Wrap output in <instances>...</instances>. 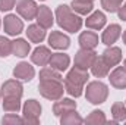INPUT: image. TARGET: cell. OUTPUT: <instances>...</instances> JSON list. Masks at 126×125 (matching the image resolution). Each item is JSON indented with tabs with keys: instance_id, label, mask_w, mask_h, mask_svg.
I'll list each match as a JSON object with an SVG mask.
<instances>
[{
	"instance_id": "obj_1",
	"label": "cell",
	"mask_w": 126,
	"mask_h": 125,
	"mask_svg": "<svg viewBox=\"0 0 126 125\" xmlns=\"http://www.w3.org/2000/svg\"><path fill=\"white\" fill-rule=\"evenodd\" d=\"M56 19H57V24L67 32H76L82 27V18L73 13L72 7L66 4H60L56 9Z\"/></svg>"
},
{
	"instance_id": "obj_2",
	"label": "cell",
	"mask_w": 126,
	"mask_h": 125,
	"mask_svg": "<svg viewBox=\"0 0 126 125\" xmlns=\"http://www.w3.org/2000/svg\"><path fill=\"white\" fill-rule=\"evenodd\" d=\"M38 90H40V94L43 97H46L48 100H59L63 97V93H64L62 81H56V80L40 81Z\"/></svg>"
},
{
	"instance_id": "obj_3",
	"label": "cell",
	"mask_w": 126,
	"mask_h": 125,
	"mask_svg": "<svg viewBox=\"0 0 126 125\" xmlns=\"http://www.w3.org/2000/svg\"><path fill=\"white\" fill-rule=\"evenodd\" d=\"M85 96H87V100L93 104H101L106 102L107 96H109V88L104 83L101 81H93L87 85V90H85Z\"/></svg>"
},
{
	"instance_id": "obj_4",
	"label": "cell",
	"mask_w": 126,
	"mask_h": 125,
	"mask_svg": "<svg viewBox=\"0 0 126 125\" xmlns=\"http://www.w3.org/2000/svg\"><path fill=\"white\" fill-rule=\"evenodd\" d=\"M22 112H24V124L37 125L38 119H40V115H41V104L37 100L31 99V100L25 102Z\"/></svg>"
},
{
	"instance_id": "obj_5",
	"label": "cell",
	"mask_w": 126,
	"mask_h": 125,
	"mask_svg": "<svg viewBox=\"0 0 126 125\" xmlns=\"http://www.w3.org/2000/svg\"><path fill=\"white\" fill-rule=\"evenodd\" d=\"M88 78H90V75H88V71L87 69L73 66L67 72L64 83H69V84H73V85H78V87H84V84L88 81Z\"/></svg>"
},
{
	"instance_id": "obj_6",
	"label": "cell",
	"mask_w": 126,
	"mask_h": 125,
	"mask_svg": "<svg viewBox=\"0 0 126 125\" xmlns=\"http://www.w3.org/2000/svg\"><path fill=\"white\" fill-rule=\"evenodd\" d=\"M16 12L24 18V19H28L31 21L37 16V12H38V6L34 0H19L16 3Z\"/></svg>"
},
{
	"instance_id": "obj_7",
	"label": "cell",
	"mask_w": 126,
	"mask_h": 125,
	"mask_svg": "<svg viewBox=\"0 0 126 125\" xmlns=\"http://www.w3.org/2000/svg\"><path fill=\"white\" fill-rule=\"evenodd\" d=\"M95 58H97V53L94 52V49H81L75 55V66L88 69V68H91Z\"/></svg>"
},
{
	"instance_id": "obj_8",
	"label": "cell",
	"mask_w": 126,
	"mask_h": 125,
	"mask_svg": "<svg viewBox=\"0 0 126 125\" xmlns=\"http://www.w3.org/2000/svg\"><path fill=\"white\" fill-rule=\"evenodd\" d=\"M0 93H1V97H22L24 88L18 80H9L3 83Z\"/></svg>"
},
{
	"instance_id": "obj_9",
	"label": "cell",
	"mask_w": 126,
	"mask_h": 125,
	"mask_svg": "<svg viewBox=\"0 0 126 125\" xmlns=\"http://www.w3.org/2000/svg\"><path fill=\"white\" fill-rule=\"evenodd\" d=\"M3 27H4L6 34H9V35H18L24 30V22L16 15H7V16H4Z\"/></svg>"
},
{
	"instance_id": "obj_10",
	"label": "cell",
	"mask_w": 126,
	"mask_h": 125,
	"mask_svg": "<svg viewBox=\"0 0 126 125\" xmlns=\"http://www.w3.org/2000/svg\"><path fill=\"white\" fill-rule=\"evenodd\" d=\"M48 44L53 47V49H57V50H66L69 46H70V40L66 34H63L60 31H53L48 37Z\"/></svg>"
},
{
	"instance_id": "obj_11",
	"label": "cell",
	"mask_w": 126,
	"mask_h": 125,
	"mask_svg": "<svg viewBox=\"0 0 126 125\" xmlns=\"http://www.w3.org/2000/svg\"><path fill=\"white\" fill-rule=\"evenodd\" d=\"M35 75V71L28 62H21L18 63L13 69V77L15 78H19L22 81H31Z\"/></svg>"
},
{
	"instance_id": "obj_12",
	"label": "cell",
	"mask_w": 126,
	"mask_h": 125,
	"mask_svg": "<svg viewBox=\"0 0 126 125\" xmlns=\"http://www.w3.org/2000/svg\"><path fill=\"white\" fill-rule=\"evenodd\" d=\"M35 18H37L38 24H40L44 30L51 28V25H53V22H54V19H53V13H51V10L48 9V6H40Z\"/></svg>"
},
{
	"instance_id": "obj_13",
	"label": "cell",
	"mask_w": 126,
	"mask_h": 125,
	"mask_svg": "<svg viewBox=\"0 0 126 125\" xmlns=\"http://www.w3.org/2000/svg\"><path fill=\"white\" fill-rule=\"evenodd\" d=\"M50 58H51V52L44 46H38L31 55V61L38 66H46L50 61Z\"/></svg>"
},
{
	"instance_id": "obj_14",
	"label": "cell",
	"mask_w": 126,
	"mask_h": 125,
	"mask_svg": "<svg viewBox=\"0 0 126 125\" xmlns=\"http://www.w3.org/2000/svg\"><path fill=\"white\" fill-rule=\"evenodd\" d=\"M109 80H110V84L114 88H126V68L125 66L116 68L110 74Z\"/></svg>"
},
{
	"instance_id": "obj_15",
	"label": "cell",
	"mask_w": 126,
	"mask_h": 125,
	"mask_svg": "<svg viewBox=\"0 0 126 125\" xmlns=\"http://www.w3.org/2000/svg\"><path fill=\"white\" fill-rule=\"evenodd\" d=\"M70 63V59L67 55H63V53H51V58L48 61V65L51 68H54L56 71L62 72V71H66L67 66Z\"/></svg>"
},
{
	"instance_id": "obj_16",
	"label": "cell",
	"mask_w": 126,
	"mask_h": 125,
	"mask_svg": "<svg viewBox=\"0 0 126 125\" xmlns=\"http://www.w3.org/2000/svg\"><path fill=\"white\" fill-rule=\"evenodd\" d=\"M103 59H104V62L107 63L110 68L111 66H116L117 63L122 61V50L119 49V47H109V49H106L104 52H103V56H101Z\"/></svg>"
},
{
	"instance_id": "obj_17",
	"label": "cell",
	"mask_w": 126,
	"mask_h": 125,
	"mask_svg": "<svg viewBox=\"0 0 126 125\" xmlns=\"http://www.w3.org/2000/svg\"><path fill=\"white\" fill-rule=\"evenodd\" d=\"M120 27L117 25V24H111V25H109L107 28H106V31L103 32V37H101V40H103V43L106 44V46H111V44H114L116 43V40L120 37Z\"/></svg>"
},
{
	"instance_id": "obj_18",
	"label": "cell",
	"mask_w": 126,
	"mask_h": 125,
	"mask_svg": "<svg viewBox=\"0 0 126 125\" xmlns=\"http://www.w3.org/2000/svg\"><path fill=\"white\" fill-rule=\"evenodd\" d=\"M73 109H76V102H73L72 99H59V102H56L53 106V112L56 116H62Z\"/></svg>"
},
{
	"instance_id": "obj_19",
	"label": "cell",
	"mask_w": 126,
	"mask_h": 125,
	"mask_svg": "<svg viewBox=\"0 0 126 125\" xmlns=\"http://www.w3.org/2000/svg\"><path fill=\"white\" fill-rule=\"evenodd\" d=\"M85 25L91 30H101L104 25H106V15L100 10H97L94 13H91L87 21H85Z\"/></svg>"
},
{
	"instance_id": "obj_20",
	"label": "cell",
	"mask_w": 126,
	"mask_h": 125,
	"mask_svg": "<svg viewBox=\"0 0 126 125\" xmlns=\"http://www.w3.org/2000/svg\"><path fill=\"white\" fill-rule=\"evenodd\" d=\"M31 50V46L28 41H25L24 38H16L15 41H12V53L18 58H25L28 56Z\"/></svg>"
},
{
	"instance_id": "obj_21",
	"label": "cell",
	"mask_w": 126,
	"mask_h": 125,
	"mask_svg": "<svg viewBox=\"0 0 126 125\" xmlns=\"http://www.w3.org/2000/svg\"><path fill=\"white\" fill-rule=\"evenodd\" d=\"M81 49H94L98 44V35L93 31H84L79 35Z\"/></svg>"
},
{
	"instance_id": "obj_22",
	"label": "cell",
	"mask_w": 126,
	"mask_h": 125,
	"mask_svg": "<svg viewBox=\"0 0 126 125\" xmlns=\"http://www.w3.org/2000/svg\"><path fill=\"white\" fill-rule=\"evenodd\" d=\"M27 35L32 43H41L46 38V30L40 24H32L27 30Z\"/></svg>"
},
{
	"instance_id": "obj_23",
	"label": "cell",
	"mask_w": 126,
	"mask_h": 125,
	"mask_svg": "<svg viewBox=\"0 0 126 125\" xmlns=\"http://www.w3.org/2000/svg\"><path fill=\"white\" fill-rule=\"evenodd\" d=\"M109 71H110V66L104 62L103 58H95V61L91 65V72H93L94 77L103 78V77H106L109 74Z\"/></svg>"
},
{
	"instance_id": "obj_24",
	"label": "cell",
	"mask_w": 126,
	"mask_h": 125,
	"mask_svg": "<svg viewBox=\"0 0 126 125\" xmlns=\"http://www.w3.org/2000/svg\"><path fill=\"white\" fill-rule=\"evenodd\" d=\"M93 1L88 0H73L72 1V10H75L78 15H88L93 10Z\"/></svg>"
},
{
	"instance_id": "obj_25",
	"label": "cell",
	"mask_w": 126,
	"mask_h": 125,
	"mask_svg": "<svg viewBox=\"0 0 126 125\" xmlns=\"http://www.w3.org/2000/svg\"><path fill=\"white\" fill-rule=\"evenodd\" d=\"M84 119L79 116V113H76V109L69 110L67 113H64L60 116V124L62 125H73V124H82Z\"/></svg>"
},
{
	"instance_id": "obj_26",
	"label": "cell",
	"mask_w": 126,
	"mask_h": 125,
	"mask_svg": "<svg viewBox=\"0 0 126 125\" xmlns=\"http://www.w3.org/2000/svg\"><path fill=\"white\" fill-rule=\"evenodd\" d=\"M3 109L6 112H19L21 97H3Z\"/></svg>"
},
{
	"instance_id": "obj_27",
	"label": "cell",
	"mask_w": 126,
	"mask_h": 125,
	"mask_svg": "<svg viewBox=\"0 0 126 125\" xmlns=\"http://www.w3.org/2000/svg\"><path fill=\"white\" fill-rule=\"evenodd\" d=\"M111 115L114 118V122L126 121V106L123 103H114L111 106Z\"/></svg>"
},
{
	"instance_id": "obj_28",
	"label": "cell",
	"mask_w": 126,
	"mask_h": 125,
	"mask_svg": "<svg viewBox=\"0 0 126 125\" xmlns=\"http://www.w3.org/2000/svg\"><path fill=\"white\" fill-rule=\"evenodd\" d=\"M85 122L87 124H91V125H98V124H106L107 119H106V115H104L103 110H93L87 116Z\"/></svg>"
},
{
	"instance_id": "obj_29",
	"label": "cell",
	"mask_w": 126,
	"mask_h": 125,
	"mask_svg": "<svg viewBox=\"0 0 126 125\" xmlns=\"http://www.w3.org/2000/svg\"><path fill=\"white\" fill-rule=\"evenodd\" d=\"M46 80H56V81H62V75L59 74V71H56L54 68H44L40 72V81H46Z\"/></svg>"
},
{
	"instance_id": "obj_30",
	"label": "cell",
	"mask_w": 126,
	"mask_h": 125,
	"mask_svg": "<svg viewBox=\"0 0 126 125\" xmlns=\"http://www.w3.org/2000/svg\"><path fill=\"white\" fill-rule=\"evenodd\" d=\"M12 53V41L0 35V58H6Z\"/></svg>"
},
{
	"instance_id": "obj_31",
	"label": "cell",
	"mask_w": 126,
	"mask_h": 125,
	"mask_svg": "<svg viewBox=\"0 0 126 125\" xmlns=\"http://www.w3.org/2000/svg\"><path fill=\"white\" fill-rule=\"evenodd\" d=\"M101 6L110 12V13H114L119 10V7L122 6V0H101Z\"/></svg>"
},
{
	"instance_id": "obj_32",
	"label": "cell",
	"mask_w": 126,
	"mask_h": 125,
	"mask_svg": "<svg viewBox=\"0 0 126 125\" xmlns=\"http://www.w3.org/2000/svg\"><path fill=\"white\" fill-rule=\"evenodd\" d=\"M1 122H3V124H24V118H19V116L10 113V115L3 116Z\"/></svg>"
},
{
	"instance_id": "obj_33",
	"label": "cell",
	"mask_w": 126,
	"mask_h": 125,
	"mask_svg": "<svg viewBox=\"0 0 126 125\" xmlns=\"http://www.w3.org/2000/svg\"><path fill=\"white\" fill-rule=\"evenodd\" d=\"M15 3H16V0H0V10L7 12L15 7Z\"/></svg>"
},
{
	"instance_id": "obj_34",
	"label": "cell",
	"mask_w": 126,
	"mask_h": 125,
	"mask_svg": "<svg viewBox=\"0 0 126 125\" xmlns=\"http://www.w3.org/2000/svg\"><path fill=\"white\" fill-rule=\"evenodd\" d=\"M117 12H119V18H120L122 21H126V1L120 6V7H119V10H117Z\"/></svg>"
},
{
	"instance_id": "obj_35",
	"label": "cell",
	"mask_w": 126,
	"mask_h": 125,
	"mask_svg": "<svg viewBox=\"0 0 126 125\" xmlns=\"http://www.w3.org/2000/svg\"><path fill=\"white\" fill-rule=\"evenodd\" d=\"M123 41H125V44H126V31L123 32Z\"/></svg>"
},
{
	"instance_id": "obj_36",
	"label": "cell",
	"mask_w": 126,
	"mask_h": 125,
	"mask_svg": "<svg viewBox=\"0 0 126 125\" xmlns=\"http://www.w3.org/2000/svg\"><path fill=\"white\" fill-rule=\"evenodd\" d=\"M125 68H126V61H125Z\"/></svg>"
},
{
	"instance_id": "obj_37",
	"label": "cell",
	"mask_w": 126,
	"mask_h": 125,
	"mask_svg": "<svg viewBox=\"0 0 126 125\" xmlns=\"http://www.w3.org/2000/svg\"><path fill=\"white\" fill-rule=\"evenodd\" d=\"M88 1H94V0H88Z\"/></svg>"
},
{
	"instance_id": "obj_38",
	"label": "cell",
	"mask_w": 126,
	"mask_h": 125,
	"mask_svg": "<svg viewBox=\"0 0 126 125\" xmlns=\"http://www.w3.org/2000/svg\"><path fill=\"white\" fill-rule=\"evenodd\" d=\"M0 97H1V93H0Z\"/></svg>"
},
{
	"instance_id": "obj_39",
	"label": "cell",
	"mask_w": 126,
	"mask_h": 125,
	"mask_svg": "<svg viewBox=\"0 0 126 125\" xmlns=\"http://www.w3.org/2000/svg\"><path fill=\"white\" fill-rule=\"evenodd\" d=\"M43 1H44V0H43Z\"/></svg>"
}]
</instances>
